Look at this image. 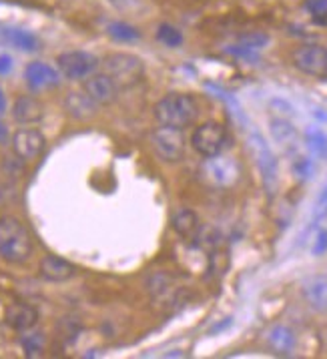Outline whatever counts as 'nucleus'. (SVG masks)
Instances as JSON below:
<instances>
[{"instance_id": "f257e3e1", "label": "nucleus", "mask_w": 327, "mask_h": 359, "mask_svg": "<svg viewBox=\"0 0 327 359\" xmlns=\"http://www.w3.org/2000/svg\"><path fill=\"white\" fill-rule=\"evenodd\" d=\"M155 118L159 125L175 127V129H187L191 127L197 115H199V104L197 101L185 95V93H169L155 104Z\"/></svg>"}, {"instance_id": "f03ea898", "label": "nucleus", "mask_w": 327, "mask_h": 359, "mask_svg": "<svg viewBox=\"0 0 327 359\" xmlns=\"http://www.w3.org/2000/svg\"><path fill=\"white\" fill-rule=\"evenodd\" d=\"M32 255V239L20 219L0 217V257L8 263H25Z\"/></svg>"}, {"instance_id": "7ed1b4c3", "label": "nucleus", "mask_w": 327, "mask_h": 359, "mask_svg": "<svg viewBox=\"0 0 327 359\" xmlns=\"http://www.w3.org/2000/svg\"><path fill=\"white\" fill-rule=\"evenodd\" d=\"M105 74L111 76L119 90L135 86L145 74V62L131 53H113L105 58Z\"/></svg>"}, {"instance_id": "20e7f679", "label": "nucleus", "mask_w": 327, "mask_h": 359, "mask_svg": "<svg viewBox=\"0 0 327 359\" xmlns=\"http://www.w3.org/2000/svg\"><path fill=\"white\" fill-rule=\"evenodd\" d=\"M201 177L213 187H233L241 177V167L235 158L223 157L219 153L215 157H205L201 165Z\"/></svg>"}, {"instance_id": "39448f33", "label": "nucleus", "mask_w": 327, "mask_h": 359, "mask_svg": "<svg viewBox=\"0 0 327 359\" xmlns=\"http://www.w3.org/2000/svg\"><path fill=\"white\" fill-rule=\"evenodd\" d=\"M151 144L155 149L156 157L163 158L165 163H179L185 157L187 139L183 135V129L175 127H156L151 135Z\"/></svg>"}, {"instance_id": "423d86ee", "label": "nucleus", "mask_w": 327, "mask_h": 359, "mask_svg": "<svg viewBox=\"0 0 327 359\" xmlns=\"http://www.w3.org/2000/svg\"><path fill=\"white\" fill-rule=\"evenodd\" d=\"M225 143H227V129L221 123H215V121L199 125L197 129L193 130V137H191V144L201 157L219 155L225 149Z\"/></svg>"}, {"instance_id": "0eeeda50", "label": "nucleus", "mask_w": 327, "mask_h": 359, "mask_svg": "<svg viewBox=\"0 0 327 359\" xmlns=\"http://www.w3.org/2000/svg\"><path fill=\"white\" fill-rule=\"evenodd\" d=\"M57 65L58 71L69 81H85L91 74H95L99 67V58L85 50H69L58 55Z\"/></svg>"}, {"instance_id": "6e6552de", "label": "nucleus", "mask_w": 327, "mask_h": 359, "mask_svg": "<svg viewBox=\"0 0 327 359\" xmlns=\"http://www.w3.org/2000/svg\"><path fill=\"white\" fill-rule=\"evenodd\" d=\"M293 67L315 79L327 76V48L321 44H303L291 55Z\"/></svg>"}, {"instance_id": "1a4fd4ad", "label": "nucleus", "mask_w": 327, "mask_h": 359, "mask_svg": "<svg viewBox=\"0 0 327 359\" xmlns=\"http://www.w3.org/2000/svg\"><path fill=\"white\" fill-rule=\"evenodd\" d=\"M11 144H13L15 157L20 158L22 163H29V161H36L43 155L46 139L39 129H18L13 135Z\"/></svg>"}, {"instance_id": "9d476101", "label": "nucleus", "mask_w": 327, "mask_h": 359, "mask_svg": "<svg viewBox=\"0 0 327 359\" xmlns=\"http://www.w3.org/2000/svg\"><path fill=\"white\" fill-rule=\"evenodd\" d=\"M251 147L255 151L257 165H259L261 175H263L265 189L269 191V195H273L275 193V185H277V163H275V157H273L271 149L265 143V139L259 133L251 135Z\"/></svg>"}, {"instance_id": "9b49d317", "label": "nucleus", "mask_w": 327, "mask_h": 359, "mask_svg": "<svg viewBox=\"0 0 327 359\" xmlns=\"http://www.w3.org/2000/svg\"><path fill=\"white\" fill-rule=\"evenodd\" d=\"M83 90L86 95L97 102L99 107H107V104H113L119 97V88L111 81V76H107L105 72H95L91 74L88 79H85V85H83Z\"/></svg>"}, {"instance_id": "f8f14e48", "label": "nucleus", "mask_w": 327, "mask_h": 359, "mask_svg": "<svg viewBox=\"0 0 327 359\" xmlns=\"http://www.w3.org/2000/svg\"><path fill=\"white\" fill-rule=\"evenodd\" d=\"M4 321L15 331H29L39 321V311L30 303H11L4 311Z\"/></svg>"}, {"instance_id": "ddd939ff", "label": "nucleus", "mask_w": 327, "mask_h": 359, "mask_svg": "<svg viewBox=\"0 0 327 359\" xmlns=\"http://www.w3.org/2000/svg\"><path fill=\"white\" fill-rule=\"evenodd\" d=\"M41 275L51 283H65L76 275V267L69 263L67 259L57 257V255H44L41 259Z\"/></svg>"}, {"instance_id": "4468645a", "label": "nucleus", "mask_w": 327, "mask_h": 359, "mask_svg": "<svg viewBox=\"0 0 327 359\" xmlns=\"http://www.w3.org/2000/svg\"><path fill=\"white\" fill-rule=\"evenodd\" d=\"M65 111H67V115L76 121H88L97 115L99 104L93 101L85 90H72L65 99Z\"/></svg>"}, {"instance_id": "2eb2a0df", "label": "nucleus", "mask_w": 327, "mask_h": 359, "mask_svg": "<svg viewBox=\"0 0 327 359\" xmlns=\"http://www.w3.org/2000/svg\"><path fill=\"white\" fill-rule=\"evenodd\" d=\"M25 81L32 90H44L58 85V72L46 62H30L25 69Z\"/></svg>"}, {"instance_id": "dca6fc26", "label": "nucleus", "mask_w": 327, "mask_h": 359, "mask_svg": "<svg viewBox=\"0 0 327 359\" xmlns=\"http://www.w3.org/2000/svg\"><path fill=\"white\" fill-rule=\"evenodd\" d=\"M303 297L307 305L315 311H327V277L326 275H315L309 277L303 283Z\"/></svg>"}, {"instance_id": "f3484780", "label": "nucleus", "mask_w": 327, "mask_h": 359, "mask_svg": "<svg viewBox=\"0 0 327 359\" xmlns=\"http://www.w3.org/2000/svg\"><path fill=\"white\" fill-rule=\"evenodd\" d=\"M44 115L43 102L34 97H18L13 104V116L20 125H32L39 123Z\"/></svg>"}, {"instance_id": "a211bd4d", "label": "nucleus", "mask_w": 327, "mask_h": 359, "mask_svg": "<svg viewBox=\"0 0 327 359\" xmlns=\"http://www.w3.org/2000/svg\"><path fill=\"white\" fill-rule=\"evenodd\" d=\"M267 344H269V347L275 353L289 355L295 349L298 337H295L293 330H289L287 325H273L269 333H267Z\"/></svg>"}, {"instance_id": "6ab92c4d", "label": "nucleus", "mask_w": 327, "mask_h": 359, "mask_svg": "<svg viewBox=\"0 0 327 359\" xmlns=\"http://www.w3.org/2000/svg\"><path fill=\"white\" fill-rule=\"evenodd\" d=\"M171 225L173 229H175V233L181 235L183 239H193V237H197L201 229L199 217H197L195 211H191V209H181V211H177V213L173 215Z\"/></svg>"}, {"instance_id": "aec40b11", "label": "nucleus", "mask_w": 327, "mask_h": 359, "mask_svg": "<svg viewBox=\"0 0 327 359\" xmlns=\"http://www.w3.org/2000/svg\"><path fill=\"white\" fill-rule=\"evenodd\" d=\"M271 137H273L275 143H279L283 149H295L299 143L298 130L285 118H273L271 121Z\"/></svg>"}, {"instance_id": "412c9836", "label": "nucleus", "mask_w": 327, "mask_h": 359, "mask_svg": "<svg viewBox=\"0 0 327 359\" xmlns=\"http://www.w3.org/2000/svg\"><path fill=\"white\" fill-rule=\"evenodd\" d=\"M20 345L25 349V353L29 358L34 355H43L44 347H46V337L43 331H25V335L20 337Z\"/></svg>"}, {"instance_id": "4be33fe9", "label": "nucleus", "mask_w": 327, "mask_h": 359, "mask_svg": "<svg viewBox=\"0 0 327 359\" xmlns=\"http://www.w3.org/2000/svg\"><path fill=\"white\" fill-rule=\"evenodd\" d=\"M6 39L15 44L16 48H20V50H29L30 53V50L39 48V39L32 32H29V30L8 29L6 30Z\"/></svg>"}, {"instance_id": "5701e85b", "label": "nucleus", "mask_w": 327, "mask_h": 359, "mask_svg": "<svg viewBox=\"0 0 327 359\" xmlns=\"http://www.w3.org/2000/svg\"><path fill=\"white\" fill-rule=\"evenodd\" d=\"M107 32L113 36L114 41H119V43H133V41H139L141 39L139 29L131 27L127 22H111L107 27Z\"/></svg>"}, {"instance_id": "b1692460", "label": "nucleus", "mask_w": 327, "mask_h": 359, "mask_svg": "<svg viewBox=\"0 0 327 359\" xmlns=\"http://www.w3.org/2000/svg\"><path fill=\"white\" fill-rule=\"evenodd\" d=\"M156 39L161 41V43L165 44V46H179V44L183 43V34H181V30H177L171 25H161L159 27V32H156Z\"/></svg>"}, {"instance_id": "393cba45", "label": "nucleus", "mask_w": 327, "mask_h": 359, "mask_svg": "<svg viewBox=\"0 0 327 359\" xmlns=\"http://www.w3.org/2000/svg\"><path fill=\"white\" fill-rule=\"evenodd\" d=\"M303 4L317 25H327V0H303Z\"/></svg>"}, {"instance_id": "a878e982", "label": "nucleus", "mask_w": 327, "mask_h": 359, "mask_svg": "<svg viewBox=\"0 0 327 359\" xmlns=\"http://www.w3.org/2000/svg\"><path fill=\"white\" fill-rule=\"evenodd\" d=\"M307 143L312 147L313 153L326 157L327 155V137L319 129H309L307 130Z\"/></svg>"}, {"instance_id": "bb28decb", "label": "nucleus", "mask_w": 327, "mask_h": 359, "mask_svg": "<svg viewBox=\"0 0 327 359\" xmlns=\"http://www.w3.org/2000/svg\"><path fill=\"white\" fill-rule=\"evenodd\" d=\"M269 43L267 34H261V32H251V34H245L239 39V44L241 46H247V48H253V50H259L263 48L265 44Z\"/></svg>"}, {"instance_id": "cd10ccee", "label": "nucleus", "mask_w": 327, "mask_h": 359, "mask_svg": "<svg viewBox=\"0 0 327 359\" xmlns=\"http://www.w3.org/2000/svg\"><path fill=\"white\" fill-rule=\"evenodd\" d=\"M327 251V231H319L313 245V255H323Z\"/></svg>"}, {"instance_id": "c85d7f7f", "label": "nucleus", "mask_w": 327, "mask_h": 359, "mask_svg": "<svg viewBox=\"0 0 327 359\" xmlns=\"http://www.w3.org/2000/svg\"><path fill=\"white\" fill-rule=\"evenodd\" d=\"M8 143H11V130L4 121H0V149H4Z\"/></svg>"}, {"instance_id": "c756f323", "label": "nucleus", "mask_w": 327, "mask_h": 359, "mask_svg": "<svg viewBox=\"0 0 327 359\" xmlns=\"http://www.w3.org/2000/svg\"><path fill=\"white\" fill-rule=\"evenodd\" d=\"M295 171H298L299 177H309V172H312V163L305 161V158H301L298 165H295Z\"/></svg>"}, {"instance_id": "7c9ffc66", "label": "nucleus", "mask_w": 327, "mask_h": 359, "mask_svg": "<svg viewBox=\"0 0 327 359\" xmlns=\"http://www.w3.org/2000/svg\"><path fill=\"white\" fill-rule=\"evenodd\" d=\"M13 69V58L8 55H0V74H6Z\"/></svg>"}, {"instance_id": "2f4dec72", "label": "nucleus", "mask_w": 327, "mask_h": 359, "mask_svg": "<svg viewBox=\"0 0 327 359\" xmlns=\"http://www.w3.org/2000/svg\"><path fill=\"white\" fill-rule=\"evenodd\" d=\"M116 8H121V11H128L131 6H135L137 4V0H111Z\"/></svg>"}, {"instance_id": "473e14b6", "label": "nucleus", "mask_w": 327, "mask_h": 359, "mask_svg": "<svg viewBox=\"0 0 327 359\" xmlns=\"http://www.w3.org/2000/svg\"><path fill=\"white\" fill-rule=\"evenodd\" d=\"M4 113H6V95L0 88V115H4Z\"/></svg>"}, {"instance_id": "72a5a7b5", "label": "nucleus", "mask_w": 327, "mask_h": 359, "mask_svg": "<svg viewBox=\"0 0 327 359\" xmlns=\"http://www.w3.org/2000/svg\"><path fill=\"white\" fill-rule=\"evenodd\" d=\"M327 203V187L321 191V195H319V199H317V205H326Z\"/></svg>"}]
</instances>
